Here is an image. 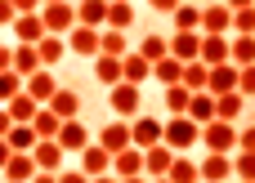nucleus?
Returning <instances> with one entry per match:
<instances>
[{"instance_id":"obj_29","label":"nucleus","mask_w":255,"mask_h":183,"mask_svg":"<svg viewBox=\"0 0 255 183\" xmlns=\"http://www.w3.org/2000/svg\"><path fill=\"white\" fill-rule=\"evenodd\" d=\"M242 107H247V94L242 90H233V94H215V121H238L242 116Z\"/></svg>"},{"instance_id":"obj_9","label":"nucleus","mask_w":255,"mask_h":183,"mask_svg":"<svg viewBox=\"0 0 255 183\" xmlns=\"http://www.w3.org/2000/svg\"><path fill=\"white\" fill-rule=\"evenodd\" d=\"M0 175H4V183H31L36 175H40V166H36V157H31V152H13V157H9V166H4Z\"/></svg>"},{"instance_id":"obj_6","label":"nucleus","mask_w":255,"mask_h":183,"mask_svg":"<svg viewBox=\"0 0 255 183\" xmlns=\"http://www.w3.org/2000/svg\"><path fill=\"white\" fill-rule=\"evenodd\" d=\"M175 157H179V152H175L170 143L148 148V152H143V175H148V179H166V175H170V166H175Z\"/></svg>"},{"instance_id":"obj_57","label":"nucleus","mask_w":255,"mask_h":183,"mask_svg":"<svg viewBox=\"0 0 255 183\" xmlns=\"http://www.w3.org/2000/svg\"><path fill=\"white\" fill-rule=\"evenodd\" d=\"M45 4H63V0H45Z\"/></svg>"},{"instance_id":"obj_4","label":"nucleus","mask_w":255,"mask_h":183,"mask_svg":"<svg viewBox=\"0 0 255 183\" xmlns=\"http://www.w3.org/2000/svg\"><path fill=\"white\" fill-rule=\"evenodd\" d=\"M67 49L76 58H99L103 54V31L99 27H72L67 31Z\"/></svg>"},{"instance_id":"obj_13","label":"nucleus","mask_w":255,"mask_h":183,"mask_svg":"<svg viewBox=\"0 0 255 183\" xmlns=\"http://www.w3.org/2000/svg\"><path fill=\"white\" fill-rule=\"evenodd\" d=\"M202 63H206V67L233 63V40H229V36H202Z\"/></svg>"},{"instance_id":"obj_56","label":"nucleus","mask_w":255,"mask_h":183,"mask_svg":"<svg viewBox=\"0 0 255 183\" xmlns=\"http://www.w3.org/2000/svg\"><path fill=\"white\" fill-rule=\"evenodd\" d=\"M121 183H152V179H148V175H139V179H121Z\"/></svg>"},{"instance_id":"obj_52","label":"nucleus","mask_w":255,"mask_h":183,"mask_svg":"<svg viewBox=\"0 0 255 183\" xmlns=\"http://www.w3.org/2000/svg\"><path fill=\"white\" fill-rule=\"evenodd\" d=\"M31 183H58V175H54V170H40V175H36Z\"/></svg>"},{"instance_id":"obj_27","label":"nucleus","mask_w":255,"mask_h":183,"mask_svg":"<svg viewBox=\"0 0 255 183\" xmlns=\"http://www.w3.org/2000/svg\"><path fill=\"white\" fill-rule=\"evenodd\" d=\"M45 107H54L63 121H76V116H81V94H76V90H58Z\"/></svg>"},{"instance_id":"obj_30","label":"nucleus","mask_w":255,"mask_h":183,"mask_svg":"<svg viewBox=\"0 0 255 183\" xmlns=\"http://www.w3.org/2000/svg\"><path fill=\"white\" fill-rule=\"evenodd\" d=\"M170 22H175V31H202V9H197L193 0H184V4L170 13Z\"/></svg>"},{"instance_id":"obj_48","label":"nucleus","mask_w":255,"mask_h":183,"mask_svg":"<svg viewBox=\"0 0 255 183\" xmlns=\"http://www.w3.org/2000/svg\"><path fill=\"white\" fill-rule=\"evenodd\" d=\"M148 4H152V9H157V13H175V9H179V4H184V0H148Z\"/></svg>"},{"instance_id":"obj_36","label":"nucleus","mask_w":255,"mask_h":183,"mask_svg":"<svg viewBox=\"0 0 255 183\" xmlns=\"http://www.w3.org/2000/svg\"><path fill=\"white\" fill-rule=\"evenodd\" d=\"M31 125H36V134H40V139H58V130H63V116H58L54 107H40Z\"/></svg>"},{"instance_id":"obj_15","label":"nucleus","mask_w":255,"mask_h":183,"mask_svg":"<svg viewBox=\"0 0 255 183\" xmlns=\"http://www.w3.org/2000/svg\"><path fill=\"white\" fill-rule=\"evenodd\" d=\"M40 107H45V103H36V98H31L27 90H22V94H13V98L4 103V112H9V121H13V125H31Z\"/></svg>"},{"instance_id":"obj_44","label":"nucleus","mask_w":255,"mask_h":183,"mask_svg":"<svg viewBox=\"0 0 255 183\" xmlns=\"http://www.w3.org/2000/svg\"><path fill=\"white\" fill-rule=\"evenodd\" d=\"M238 90H242V94H255V63H251V67H242V81H238Z\"/></svg>"},{"instance_id":"obj_41","label":"nucleus","mask_w":255,"mask_h":183,"mask_svg":"<svg viewBox=\"0 0 255 183\" xmlns=\"http://www.w3.org/2000/svg\"><path fill=\"white\" fill-rule=\"evenodd\" d=\"M233 175L242 183H255V152H233Z\"/></svg>"},{"instance_id":"obj_33","label":"nucleus","mask_w":255,"mask_h":183,"mask_svg":"<svg viewBox=\"0 0 255 183\" xmlns=\"http://www.w3.org/2000/svg\"><path fill=\"white\" fill-rule=\"evenodd\" d=\"M188 103H193L188 85H166V112L170 116H188Z\"/></svg>"},{"instance_id":"obj_35","label":"nucleus","mask_w":255,"mask_h":183,"mask_svg":"<svg viewBox=\"0 0 255 183\" xmlns=\"http://www.w3.org/2000/svg\"><path fill=\"white\" fill-rule=\"evenodd\" d=\"M139 54H143L148 63H161V58H170V40L152 31V36H143V40H139Z\"/></svg>"},{"instance_id":"obj_21","label":"nucleus","mask_w":255,"mask_h":183,"mask_svg":"<svg viewBox=\"0 0 255 183\" xmlns=\"http://www.w3.org/2000/svg\"><path fill=\"white\" fill-rule=\"evenodd\" d=\"M63 152H67V148H63L58 139H40V143L31 148L36 166H40V170H54V175H58V166H63Z\"/></svg>"},{"instance_id":"obj_18","label":"nucleus","mask_w":255,"mask_h":183,"mask_svg":"<svg viewBox=\"0 0 255 183\" xmlns=\"http://www.w3.org/2000/svg\"><path fill=\"white\" fill-rule=\"evenodd\" d=\"M99 143H103L112 157L126 152V148L134 143V139H130V121H112V125H103V130H99Z\"/></svg>"},{"instance_id":"obj_50","label":"nucleus","mask_w":255,"mask_h":183,"mask_svg":"<svg viewBox=\"0 0 255 183\" xmlns=\"http://www.w3.org/2000/svg\"><path fill=\"white\" fill-rule=\"evenodd\" d=\"M0 72H13V49L0 45Z\"/></svg>"},{"instance_id":"obj_28","label":"nucleus","mask_w":255,"mask_h":183,"mask_svg":"<svg viewBox=\"0 0 255 183\" xmlns=\"http://www.w3.org/2000/svg\"><path fill=\"white\" fill-rule=\"evenodd\" d=\"M188 116L197 121V125H211L220 112H215V94L211 90H202V94H193V103H188Z\"/></svg>"},{"instance_id":"obj_40","label":"nucleus","mask_w":255,"mask_h":183,"mask_svg":"<svg viewBox=\"0 0 255 183\" xmlns=\"http://www.w3.org/2000/svg\"><path fill=\"white\" fill-rule=\"evenodd\" d=\"M22 90H27V81H22L18 72H0V107H4L13 94H22Z\"/></svg>"},{"instance_id":"obj_19","label":"nucleus","mask_w":255,"mask_h":183,"mask_svg":"<svg viewBox=\"0 0 255 183\" xmlns=\"http://www.w3.org/2000/svg\"><path fill=\"white\" fill-rule=\"evenodd\" d=\"M170 54L184 58V63L202 58V31H175V36H170Z\"/></svg>"},{"instance_id":"obj_17","label":"nucleus","mask_w":255,"mask_h":183,"mask_svg":"<svg viewBox=\"0 0 255 183\" xmlns=\"http://www.w3.org/2000/svg\"><path fill=\"white\" fill-rule=\"evenodd\" d=\"M108 9H112V0H81L76 4V27H108Z\"/></svg>"},{"instance_id":"obj_5","label":"nucleus","mask_w":255,"mask_h":183,"mask_svg":"<svg viewBox=\"0 0 255 183\" xmlns=\"http://www.w3.org/2000/svg\"><path fill=\"white\" fill-rule=\"evenodd\" d=\"M130 139H134V148H157V143H166V121H157V116H134L130 121Z\"/></svg>"},{"instance_id":"obj_51","label":"nucleus","mask_w":255,"mask_h":183,"mask_svg":"<svg viewBox=\"0 0 255 183\" xmlns=\"http://www.w3.org/2000/svg\"><path fill=\"white\" fill-rule=\"evenodd\" d=\"M9 157H13V148H9V139H0V170L9 166Z\"/></svg>"},{"instance_id":"obj_20","label":"nucleus","mask_w":255,"mask_h":183,"mask_svg":"<svg viewBox=\"0 0 255 183\" xmlns=\"http://www.w3.org/2000/svg\"><path fill=\"white\" fill-rule=\"evenodd\" d=\"M238 81H242V67H238V63H220V67H211V94H233Z\"/></svg>"},{"instance_id":"obj_55","label":"nucleus","mask_w":255,"mask_h":183,"mask_svg":"<svg viewBox=\"0 0 255 183\" xmlns=\"http://www.w3.org/2000/svg\"><path fill=\"white\" fill-rule=\"evenodd\" d=\"M90 183H121L117 175H99V179H90Z\"/></svg>"},{"instance_id":"obj_14","label":"nucleus","mask_w":255,"mask_h":183,"mask_svg":"<svg viewBox=\"0 0 255 183\" xmlns=\"http://www.w3.org/2000/svg\"><path fill=\"white\" fill-rule=\"evenodd\" d=\"M94 81H99V85H108V90H112V85H121V81H126V58L99 54V58H94Z\"/></svg>"},{"instance_id":"obj_22","label":"nucleus","mask_w":255,"mask_h":183,"mask_svg":"<svg viewBox=\"0 0 255 183\" xmlns=\"http://www.w3.org/2000/svg\"><path fill=\"white\" fill-rule=\"evenodd\" d=\"M58 143H63L67 152H85V148H90V130L81 125V116H76V121H63V130H58Z\"/></svg>"},{"instance_id":"obj_25","label":"nucleus","mask_w":255,"mask_h":183,"mask_svg":"<svg viewBox=\"0 0 255 183\" xmlns=\"http://www.w3.org/2000/svg\"><path fill=\"white\" fill-rule=\"evenodd\" d=\"M36 49H40V63H45V67H54V63H63V58L72 54V49H67V36H54V31H49Z\"/></svg>"},{"instance_id":"obj_43","label":"nucleus","mask_w":255,"mask_h":183,"mask_svg":"<svg viewBox=\"0 0 255 183\" xmlns=\"http://www.w3.org/2000/svg\"><path fill=\"white\" fill-rule=\"evenodd\" d=\"M103 54H112V58H126V31H112V27H103Z\"/></svg>"},{"instance_id":"obj_53","label":"nucleus","mask_w":255,"mask_h":183,"mask_svg":"<svg viewBox=\"0 0 255 183\" xmlns=\"http://www.w3.org/2000/svg\"><path fill=\"white\" fill-rule=\"evenodd\" d=\"M9 125H13V121H9V112H4V107H0V139H4V134H9Z\"/></svg>"},{"instance_id":"obj_45","label":"nucleus","mask_w":255,"mask_h":183,"mask_svg":"<svg viewBox=\"0 0 255 183\" xmlns=\"http://www.w3.org/2000/svg\"><path fill=\"white\" fill-rule=\"evenodd\" d=\"M58 183H90L85 170H58Z\"/></svg>"},{"instance_id":"obj_26","label":"nucleus","mask_w":255,"mask_h":183,"mask_svg":"<svg viewBox=\"0 0 255 183\" xmlns=\"http://www.w3.org/2000/svg\"><path fill=\"white\" fill-rule=\"evenodd\" d=\"M184 67H188V63L170 54V58H161V63H152V76H157L161 85H184Z\"/></svg>"},{"instance_id":"obj_38","label":"nucleus","mask_w":255,"mask_h":183,"mask_svg":"<svg viewBox=\"0 0 255 183\" xmlns=\"http://www.w3.org/2000/svg\"><path fill=\"white\" fill-rule=\"evenodd\" d=\"M148 76H152V63H148L143 54H126V81H130V85H143Z\"/></svg>"},{"instance_id":"obj_11","label":"nucleus","mask_w":255,"mask_h":183,"mask_svg":"<svg viewBox=\"0 0 255 183\" xmlns=\"http://www.w3.org/2000/svg\"><path fill=\"white\" fill-rule=\"evenodd\" d=\"M81 170H85L90 179H99V175H112V152H108V148L94 139V143L81 152Z\"/></svg>"},{"instance_id":"obj_16","label":"nucleus","mask_w":255,"mask_h":183,"mask_svg":"<svg viewBox=\"0 0 255 183\" xmlns=\"http://www.w3.org/2000/svg\"><path fill=\"white\" fill-rule=\"evenodd\" d=\"M112 175H117V179H139V175H143V148L130 143L126 152H117V157H112Z\"/></svg>"},{"instance_id":"obj_7","label":"nucleus","mask_w":255,"mask_h":183,"mask_svg":"<svg viewBox=\"0 0 255 183\" xmlns=\"http://www.w3.org/2000/svg\"><path fill=\"white\" fill-rule=\"evenodd\" d=\"M40 18H45V27H49L54 36H67V31L76 27V4H67V0H63V4H45Z\"/></svg>"},{"instance_id":"obj_10","label":"nucleus","mask_w":255,"mask_h":183,"mask_svg":"<svg viewBox=\"0 0 255 183\" xmlns=\"http://www.w3.org/2000/svg\"><path fill=\"white\" fill-rule=\"evenodd\" d=\"M13 31H18V45H40L49 36V27H45L40 13H18L13 18Z\"/></svg>"},{"instance_id":"obj_37","label":"nucleus","mask_w":255,"mask_h":183,"mask_svg":"<svg viewBox=\"0 0 255 183\" xmlns=\"http://www.w3.org/2000/svg\"><path fill=\"white\" fill-rule=\"evenodd\" d=\"M130 22H134L130 0H112V9H108V27H112V31H130Z\"/></svg>"},{"instance_id":"obj_12","label":"nucleus","mask_w":255,"mask_h":183,"mask_svg":"<svg viewBox=\"0 0 255 183\" xmlns=\"http://www.w3.org/2000/svg\"><path fill=\"white\" fill-rule=\"evenodd\" d=\"M233 175V152H206L202 157V183H224Z\"/></svg>"},{"instance_id":"obj_54","label":"nucleus","mask_w":255,"mask_h":183,"mask_svg":"<svg viewBox=\"0 0 255 183\" xmlns=\"http://www.w3.org/2000/svg\"><path fill=\"white\" fill-rule=\"evenodd\" d=\"M224 4H229V9H251L255 0H224Z\"/></svg>"},{"instance_id":"obj_1","label":"nucleus","mask_w":255,"mask_h":183,"mask_svg":"<svg viewBox=\"0 0 255 183\" xmlns=\"http://www.w3.org/2000/svg\"><path fill=\"white\" fill-rule=\"evenodd\" d=\"M139 103H143V94H139V85H130V81H121V85L108 90V107H112L121 121H134V116H139Z\"/></svg>"},{"instance_id":"obj_47","label":"nucleus","mask_w":255,"mask_h":183,"mask_svg":"<svg viewBox=\"0 0 255 183\" xmlns=\"http://www.w3.org/2000/svg\"><path fill=\"white\" fill-rule=\"evenodd\" d=\"M238 152H255V125H251V130H242V139H238Z\"/></svg>"},{"instance_id":"obj_23","label":"nucleus","mask_w":255,"mask_h":183,"mask_svg":"<svg viewBox=\"0 0 255 183\" xmlns=\"http://www.w3.org/2000/svg\"><path fill=\"white\" fill-rule=\"evenodd\" d=\"M40 67H45V63H40V49H36V45H18V49H13V72H18L22 81L36 76Z\"/></svg>"},{"instance_id":"obj_42","label":"nucleus","mask_w":255,"mask_h":183,"mask_svg":"<svg viewBox=\"0 0 255 183\" xmlns=\"http://www.w3.org/2000/svg\"><path fill=\"white\" fill-rule=\"evenodd\" d=\"M233 36H255V4L251 9H233Z\"/></svg>"},{"instance_id":"obj_31","label":"nucleus","mask_w":255,"mask_h":183,"mask_svg":"<svg viewBox=\"0 0 255 183\" xmlns=\"http://www.w3.org/2000/svg\"><path fill=\"white\" fill-rule=\"evenodd\" d=\"M170 183H202V166L197 161H188L184 152L175 157V166H170V175H166Z\"/></svg>"},{"instance_id":"obj_58","label":"nucleus","mask_w":255,"mask_h":183,"mask_svg":"<svg viewBox=\"0 0 255 183\" xmlns=\"http://www.w3.org/2000/svg\"><path fill=\"white\" fill-rule=\"evenodd\" d=\"M152 183H170V179H152Z\"/></svg>"},{"instance_id":"obj_49","label":"nucleus","mask_w":255,"mask_h":183,"mask_svg":"<svg viewBox=\"0 0 255 183\" xmlns=\"http://www.w3.org/2000/svg\"><path fill=\"white\" fill-rule=\"evenodd\" d=\"M13 18H18V9H13V0H0V22H9V27H13Z\"/></svg>"},{"instance_id":"obj_32","label":"nucleus","mask_w":255,"mask_h":183,"mask_svg":"<svg viewBox=\"0 0 255 183\" xmlns=\"http://www.w3.org/2000/svg\"><path fill=\"white\" fill-rule=\"evenodd\" d=\"M184 85H188L193 94H202V90H211V67H206L202 58H193V63L184 67Z\"/></svg>"},{"instance_id":"obj_8","label":"nucleus","mask_w":255,"mask_h":183,"mask_svg":"<svg viewBox=\"0 0 255 183\" xmlns=\"http://www.w3.org/2000/svg\"><path fill=\"white\" fill-rule=\"evenodd\" d=\"M233 31V9L229 4H206L202 9V36H229Z\"/></svg>"},{"instance_id":"obj_2","label":"nucleus","mask_w":255,"mask_h":183,"mask_svg":"<svg viewBox=\"0 0 255 183\" xmlns=\"http://www.w3.org/2000/svg\"><path fill=\"white\" fill-rule=\"evenodd\" d=\"M238 139H242V130H233V121H211V125H202L206 152H238Z\"/></svg>"},{"instance_id":"obj_3","label":"nucleus","mask_w":255,"mask_h":183,"mask_svg":"<svg viewBox=\"0 0 255 183\" xmlns=\"http://www.w3.org/2000/svg\"><path fill=\"white\" fill-rule=\"evenodd\" d=\"M197 139H202V125H197L193 116H170V121H166V143H170L175 152H188Z\"/></svg>"},{"instance_id":"obj_39","label":"nucleus","mask_w":255,"mask_h":183,"mask_svg":"<svg viewBox=\"0 0 255 183\" xmlns=\"http://www.w3.org/2000/svg\"><path fill=\"white\" fill-rule=\"evenodd\" d=\"M233 63L238 67H251L255 63V36H233Z\"/></svg>"},{"instance_id":"obj_24","label":"nucleus","mask_w":255,"mask_h":183,"mask_svg":"<svg viewBox=\"0 0 255 183\" xmlns=\"http://www.w3.org/2000/svg\"><path fill=\"white\" fill-rule=\"evenodd\" d=\"M27 94H31L36 103H49V98L58 94V85H54V72H49V67H40L36 76H27Z\"/></svg>"},{"instance_id":"obj_34","label":"nucleus","mask_w":255,"mask_h":183,"mask_svg":"<svg viewBox=\"0 0 255 183\" xmlns=\"http://www.w3.org/2000/svg\"><path fill=\"white\" fill-rule=\"evenodd\" d=\"M4 139H9V148H13V152H31V148L40 143L36 125H9V134H4Z\"/></svg>"},{"instance_id":"obj_46","label":"nucleus","mask_w":255,"mask_h":183,"mask_svg":"<svg viewBox=\"0 0 255 183\" xmlns=\"http://www.w3.org/2000/svg\"><path fill=\"white\" fill-rule=\"evenodd\" d=\"M13 9H18V13H40L45 0H13Z\"/></svg>"}]
</instances>
